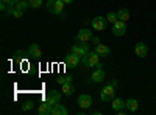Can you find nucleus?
I'll return each mask as SVG.
<instances>
[{"label":"nucleus","mask_w":156,"mask_h":115,"mask_svg":"<svg viewBox=\"0 0 156 115\" xmlns=\"http://www.w3.org/2000/svg\"><path fill=\"white\" fill-rule=\"evenodd\" d=\"M2 2H5V3H8V5H16L19 0H2Z\"/></svg>","instance_id":"27"},{"label":"nucleus","mask_w":156,"mask_h":115,"mask_svg":"<svg viewBox=\"0 0 156 115\" xmlns=\"http://www.w3.org/2000/svg\"><path fill=\"white\" fill-rule=\"evenodd\" d=\"M125 109L128 112H136L139 109V103H137V100L136 98H128L126 100V104H125Z\"/></svg>","instance_id":"15"},{"label":"nucleus","mask_w":156,"mask_h":115,"mask_svg":"<svg viewBox=\"0 0 156 115\" xmlns=\"http://www.w3.org/2000/svg\"><path fill=\"white\" fill-rule=\"evenodd\" d=\"M66 64H67V67H76L78 66V64H80V58H78V56H75L73 53H70L67 58H66Z\"/></svg>","instance_id":"18"},{"label":"nucleus","mask_w":156,"mask_h":115,"mask_svg":"<svg viewBox=\"0 0 156 115\" xmlns=\"http://www.w3.org/2000/svg\"><path fill=\"white\" fill-rule=\"evenodd\" d=\"M114 89H117V86H119V81H117V79H111V83H109Z\"/></svg>","instance_id":"28"},{"label":"nucleus","mask_w":156,"mask_h":115,"mask_svg":"<svg viewBox=\"0 0 156 115\" xmlns=\"http://www.w3.org/2000/svg\"><path fill=\"white\" fill-rule=\"evenodd\" d=\"M64 95H67V96H70L73 92H75V86H73V83H72V79L70 81H67V83H64L62 84V90H61Z\"/></svg>","instance_id":"17"},{"label":"nucleus","mask_w":156,"mask_h":115,"mask_svg":"<svg viewBox=\"0 0 156 115\" xmlns=\"http://www.w3.org/2000/svg\"><path fill=\"white\" fill-rule=\"evenodd\" d=\"M90 25H92L94 30L103 31V30H106V27H108V20H106V17H103V16H97V17H94L92 20H90Z\"/></svg>","instance_id":"5"},{"label":"nucleus","mask_w":156,"mask_h":115,"mask_svg":"<svg viewBox=\"0 0 156 115\" xmlns=\"http://www.w3.org/2000/svg\"><path fill=\"white\" fill-rule=\"evenodd\" d=\"M106 20H108V23H111V25H114L117 20H119V17H117V12H108V16H106Z\"/></svg>","instance_id":"23"},{"label":"nucleus","mask_w":156,"mask_h":115,"mask_svg":"<svg viewBox=\"0 0 156 115\" xmlns=\"http://www.w3.org/2000/svg\"><path fill=\"white\" fill-rule=\"evenodd\" d=\"M90 39H92V31L86 30V28H83V30L78 31V34H76V37H75V41H81V42H87V41H90Z\"/></svg>","instance_id":"10"},{"label":"nucleus","mask_w":156,"mask_h":115,"mask_svg":"<svg viewBox=\"0 0 156 115\" xmlns=\"http://www.w3.org/2000/svg\"><path fill=\"white\" fill-rule=\"evenodd\" d=\"M103 79H105V70H103V69H97L92 75H90V81H92V83H101Z\"/></svg>","instance_id":"11"},{"label":"nucleus","mask_w":156,"mask_h":115,"mask_svg":"<svg viewBox=\"0 0 156 115\" xmlns=\"http://www.w3.org/2000/svg\"><path fill=\"white\" fill-rule=\"evenodd\" d=\"M28 2H30V6H31V8L37 9V8H41V6H42L44 0H28Z\"/></svg>","instance_id":"24"},{"label":"nucleus","mask_w":156,"mask_h":115,"mask_svg":"<svg viewBox=\"0 0 156 115\" xmlns=\"http://www.w3.org/2000/svg\"><path fill=\"white\" fill-rule=\"evenodd\" d=\"M98 58H100V55H98L97 52H87V53L81 58V61H83V64H84V67H97Z\"/></svg>","instance_id":"2"},{"label":"nucleus","mask_w":156,"mask_h":115,"mask_svg":"<svg viewBox=\"0 0 156 115\" xmlns=\"http://www.w3.org/2000/svg\"><path fill=\"white\" fill-rule=\"evenodd\" d=\"M90 104H92V96L87 95V93H81L78 96V106L81 109H89Z\"/></svg>","instance_id":"8"},{"label":"nucleus","mask_w":156,"mask_h":115,"mask_svg":"<svg viewBox=\"0 0 156 115\" xmlns=\"http://www.w3.org/2000/svg\"><path fill=\"white\" fill-rule=\"evenodd\" d=\"M27 56H30V55H28V50H27V52H23V50H17V52L14 53V58H16L17 62H22Z\"/></svg>","instance_id":"21"},{"label":"nucleus","mask_w":156,"mask_h":115,"mask_svg":"<svg viewBox=\"0 0 156 115\" xmlns=\"http://www.w3.org/2000/svg\"><path fill=\"white\" fill-rule=\"evenodd\" d=\"M33 106H34V104H33V101H27V103H23V104H22V110H23V112H28V110L33 109Z\"/></svg>","instance_id":"26"},{"label":"nucleus","mask_w":156,"mask_h":115,"mask_svg":"<svg viewBox=\"0 0 156 115\" xmlns=\"http://www.w3.org/2000/svg\"><path fill=\"white\" fill-rule=\"evenodd\" d=\"M37 112L41 113V115H50V112H51V107H50V106L45 103V101H44L42 104H39V109H37Z\"/></svg>","instance_id":"20"},{"label":"nucleus","mask_w":156,"mask_h":115,"mask_svg":"<svg viewBox=\"0 0 156 115\" xmlns=\"http://www.w3.org/2000/svg\"><path fill=\"white\" fill-rule=\"evenodd\" d=\"M67 113H69V110L64 107L61 103L55 104L53 107H51V112H50V115H67Z\"/></svg>","instance_id":"16"},{"label":"nucleus","mask_w":156,"mask_h":115,"mask_svg":"<svg viewBox=\"0 0 156 115\" xmlns=\"http://www.w3.org/2000/svg\"><path fill=\"white\" fill-rule=\"evenodd\" d=\"M62 2H64V3H66V5H70V3L73 2V0H62Z\"/></svg>","instance_id":"31"},{"label":"nucleus","mask_w":156,"mask_h":115,"mask_svg":"<svg viewBox=\"0 0 156 115\" xmlns=\"http://www.w3.org/2000/svg\"><path fill=\"white\" fill-rule=\"evenodd\" d=\"M117 17H119L120 20L128 22V20H129V11H128L126 8H120L119 11H117Z\"/></svg>","instance_id":"19"},{"label":"nucleus","mask_w":156,"mask_h":115,"mask_svg":"<svg viewBox=\"0 0 156 115\" xmlns=\"http://www.w3.org/2000/svg\"><path fill=\"white\" fill-rule=\"evenodd\" d=\"M64 3L62 0H48L47 2V9L51 14H62V9H64Z\"/></svg>","instance_id":"3"},{"label":"nucleus","mask_w":156,"mask_h":115,"mask_svg":"<svg viewBox=\"0 0 156 115\" xmlns=\"http://www.w3.org/2000/svg\"><path fill=\"white\" fill-rule=\"evenodd\" d=\"M28 55H30L31 58H41L42 50H41V47H39L37 44H31V45L28 47Z\"/></svg>","instance_id":"14"},{"label":"nucleus","mask_w":156,"mask_h":115,"mask_svg":"<svg viewBox=\"0 0 156 115\" xmlns=\"http://www.w3.org/2000/svg\"><path fill=\"white\" fill-rule=\"evenodd\" d=\"M125 104H126V101L122 100V98H114V100L111 101V107H112V110H115V112L122 110V109L125 107Z\"/></svg>","instance_id":"13"},{"label":"nucleus","mask_w":156,"mask_h":115,"mask_svg":"<svg viewBox=\"0 0 156 115\" xmlns=\"http://www.w3.org/2000/svg\"><path fill=\"white\" fill-rule=\"evenodd\" d=\"M95 52H97L101 58H106V56H109L111 50H109V47H108L106 44H97V45H95Z\"/></svg>","instance_id":"12"},{"label":"nucleus","mask_w":156,"mask_h":115,"mask_svg":"<svg viewBox=\"0 0 156 115\" xmlns=\"http://www.w3.org/2000/svg\"><path fill=\"white\" fill-rule=\"evenodd\" d=\"M100 98H101V101H105V103H109V101H112V100L115 98V89H114L111 84L105 86V87H103V90L100 92Z\"/></svg>","instance_id":"4"},{"label":"nucleus","mask_w":156,"mask_h":115,"mask_svg":"<svg viewBox=\"0 0 156 115\" xmlns=\"http://www.w3.org/2000/svg\"><path fill=\"white\" fill-rule=\"evenodd\" d=\"M59 101H61V93L56 92V90H50V92L47 93V96H45V103H47L50 107H53L55 104H58Z\"/></svg>","instance_id":"7"},{"label":"nucleus","mask_w":156,"mask_h":115,"mask_svg":"<svg viewBox=\"0 0 156 115\" xmlns=\"http://www.w3.org/2000/svg\"><path fill=\"white\" fill-rule=\"evenodd\" d=\"M134 53H136L139 58H145V56L148 55V47H147V44L137 42V44L134 45Z\"/></svg>","instance_id":"9"},{"label":"nucleus","mask_w":156,"mask_h":115,"mask_svg":"<svg viewBox=\"0 0 156 115\" xmlns=\"http://www.w3.org/2000/svg\"><path fill=\"white\" fill-rule=\"evenodd\" d=\"M89 52V45H87V42H81V41H75V44L72 45V53L75 55V56H78V58H83L86 53Z\"/></svg>","instance_id":"1"},{"label":"nucleus","mask_w":156,"mask_h":115,"mask_svg":"<svg viewBox=\"0 0 156 115\" xmlns=\"http://www.w3.org/2000/svg\"><path fill=\"white\" fill-rule=\"evenodd\" d=\"M17 9H22V11H25L28 6H30V2H27V0H19V2L14 5Z\"/></svg>","instance_id":"22"},{"label":"nucleus","mask_w":156,"mask_h":115,"mask_svg":"<svg viewBox=\"0 0 156 115\" xmlns=\"http://www.w3.org/2000/svg\"><path fill=\"white\" fill-rule=\"evenodd\" d=\"M126 22L125 20H117L114 25H112V34L114 36H117V37H120V36H123L125 33H126Z\"/></svg>","instance_id":"6"},{"label":"nucleus","mask_w":156,"mask_h":115,"mask_svg":"<svg viewBox=\"0 0 156 115\" xmlns=\"http://www.w3.org/2000/svg\"><path fill=\"white\" fill-rule=\"evenodd\" d=\"M90 41H92L95 45H97V44H100V39H98V37H95V36H92V39H90Z\"/></svg>","instance_id":"29"},{"label":"nucleus","mask_w":156,"mask_h":115,"mask_svg":"<svg viewBox=\"0 0 156 115\" xmlns=\"http://www.w3.org/2000/svg\"><path fill=\"white\" fill-rule=\"evenodd\" d=\"M70 79H73L72 76H58V78H56V83L62 86L64 83H67V81H70Z\"/></svg>","instance_id":"25"},{"label":"nucleus","mask_w":156,"mask_h":115,"mask_svg":"<svg viewBox=\"0 0 156 115\" xmlns=\"http://www.w3.org/2000/svg\"><path fill=\"white\" fill-rule=\"evenodd\" d=\"M6 5H8V3L2 2V3H0V9H2V11H5V9H6Z\"/></svg>","instance_id":"30"}]
</instances>
